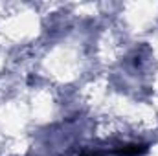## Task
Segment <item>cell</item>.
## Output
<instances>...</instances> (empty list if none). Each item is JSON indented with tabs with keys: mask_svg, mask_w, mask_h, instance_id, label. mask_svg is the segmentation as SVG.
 <instances>
[{
	"mask_svg": "<svg viewBox=\"0 0 158 156\" xmlns=\"http://www.w3.org/2000/svg\"><path fill=\"white\" fill-rule=\"evenodd\" d=\"M147 151V147L145 145H125V147H121L116 151V154L118 156H140L142 153H145Z\"/></svg>",
	"mask_w": 158,
	"mask_h": 156,
	"instance_id": "1",
	"label": "cell"
}]
</instances>
